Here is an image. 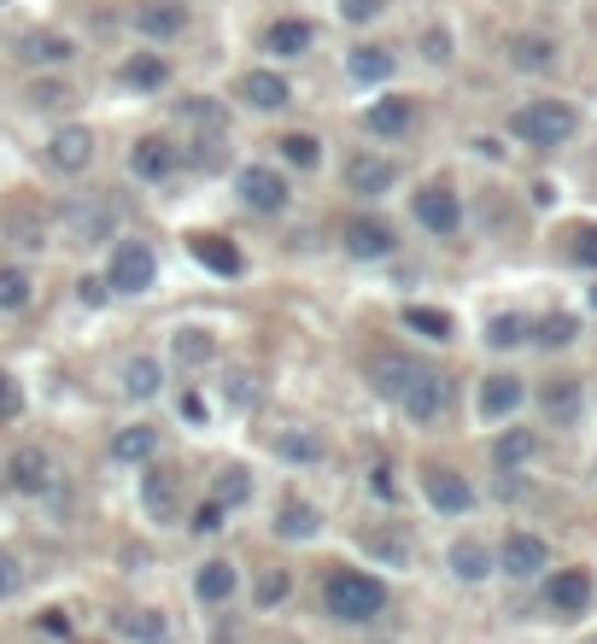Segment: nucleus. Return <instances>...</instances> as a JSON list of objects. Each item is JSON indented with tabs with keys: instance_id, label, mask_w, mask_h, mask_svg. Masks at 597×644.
I'll return each mask as SVG.
<instances>
[{
	"instance_id": "obj_1",
	"label": "nucleus",
	"mask_w": 597,
	"mask_h": 644,
	"mask_svg": "<svg viewBox=\"0 0 597 644\" xmlns=\"http://www.w3.org/2000/svg\"><path fill=\"white\" fill-rule=\"evenodd\" d=\"M322 609H329L334 621H346V626H364L387 609V586L364 568H334L329 580H322Z\"/></svg>"
},
{
	"instance_id": "obj_2",
	"label": "nucleus",
	"mask_w": 597,
	"mask_h": 644,
	"mask_svg": "<svg viewBox=\"0 0 597 644\" xmlns=\"http://www.w3.org/2000/svg\"><path fill=\"white\" fill-rule=\"evenodd\" d=\"M574 129H579V117H574L569 100H527V106L509 112V135H516L521 147H539V152L562 147Z\"/></svg>"
},
{
	"instance_id": "obj_3",
	"label": "nucleus",
	"mask_w": 597,
	"mask_h": 644,
	"mask_svg": "<svg viewBox=\"0 0 597 644\" xmlns=\"http://www.w3.org/2000/svg\"><path fill=\"white\" fill-rule=\"evenodd\" d=\"M59 229H65V241H77V246H100V241H112V229H117V206L106 194H77L59 206Z\"/></svg>"
},
{
	"instance_id": "obj_4",
	"label": "nucleus",
	"mask_w": 597,
	"mask_h": 644,
	"mask_svg": "<svg viewBox=\"0 0 597 644\" xmlns=\"http://www.w3.org/2000/svg\"><path fill=\"white\" fill-rule=\"evenodd\" d=\"M47 234H54V217L36 194H12L7 206H0V241L19 246V252H42Z\"/></svg>"
},
{
	"instance_id": "obj_5",
	"label": "nucleus",
	"mask_w": 597,
	"mask_h": 644,
	"mask_svg": "<svg viewBox=\"0 0 597 644\" xmlns=\"http://www.w3.org/2000/svg\"><path fill=\"white\" fill-rule=\"evenodd\" d=\"M176 124L194 135V147H199V159H217V147L229 141V112H223V100H211V94H187L182 106H176Z\"/></svg>"
},
{
	"instance_id": "obj_6",
	"label": "nucleus",
	"mask_w": 597,
	"mask_h": 644,
	"mask_svg": "<svg viewBox=\"0 0 597 644\" xmlns=\"http://www.w3.org/2000/svg\"><path fill=\"white\" fill-rule=\"evenodd\" d=\"M152 276H159V258H152L147 241H117V246H112L106 294H147Z\"/></svg>"
},
{
	"instance_id": "obj_7",
	"label": "nucleus",
	"mask_w": 597,
	"mask_h": 644,
	"mask_svg": "<svg viewBox=\"0 0 597 644\" xmlns=\"http://www.w3.org/2000/svg\"><path fill=\"white\" fill-rule=\"evenodd\" d=\"M141 504H147V516L159 521V528H176V521H182V469L152 463V457H147V469H141Z\"/></svg>"
},
{
	"instance_id": "obj_8",
	"label": "nucleus",
	"mask_w": 597,
	"mask_h": 644,
	"mask_svg": "<svg viewBox=\"0 0 597 644\" xmlns=\"http://www.w3.org/2000/svg\"><path fill=\"white\" fill-rule=\"evenodd\" d=\"M234 194H241L246 211H259V217H276V211H287V199H294V188H287V176L276 171V164H246V171L234 176Z\"/></svg>"
},
{
	"instance_id": "obj_9",
	"label": "nucleus",
	"mask_w": 597,
	"mask_h": 644,
	"mask_svg": "<svg viewBox=\"0 0 597 644\" xmlns=\"http://www.w3.org/2000/svg\"><path fill=\"white\" fill-rule=\"evenodd\" d=\"M416 223L428 234H457L463 229V199H457V188H446V182H428V188H416Z\"/></svg>"
},
{
	"instance_id": "obj_10",
	"label": "nucleus",
	"mask_w": 597,
	"mask_h": 644,
	"mask_svg": "<svg viewBox=\"0 0 597 644\" xmlns=\"http://www.w3.org/2000/svg\"><path fill=\"white\" fill-rule=\"evenodd\" d=\"M399 411L411 416V422H439V416L451 411V376H439V369H422V376L404 387Z\"/></svg>"
},
{
	"instance_id": "obj_11",
	"label": "nucleus",
	"mask_w": 597,
	"mask_h": 644,
	"mask_svg": "<svg viewBox=\"0 0 597 644\" xmlns=\"http://www.w3.org/2000/svg\"><path fill=\"white\" fill-rule=\"evenodd\" d=\"M422 493H428V504H434L439 516H469L474 510V486L457 469H446V463L422 469Z\"/></svg>"
},
{
	"instance_id": "obj_12",
	"label": "nucleus",
	"mask_w": 597,
	"mask_h": 644,
	"mask_svg": "<svg viewBox=\"0 0 597 644\" xmlns=\"http://www.w3.org/2000/svg\"><path fill=\"white\" fill-rule=\"evenodd\" d=\"M7 486L19 498H42L47 486H54V457H47L42 446H19L7 457Z\"/></svg>"
},
{
	"instance_id": "obj_13",
	"label": "nucleus",
	"mask_w": 597,
	"mask_h": 644,
	"mask_svg": "<svg viewBox=\"0 0 597 644\" xmlns=\"http://www.w3.org/2000/svg\"><path fill=\"white\" fill-rule=\"evenodd\" d=\"M364 376H369V387H375L381 399L399 404V399H404V387H411V381L422 376V364L411 358V352H392V346H387V352H375V358H369Z\"/></svg>"
},
{
	"instance_id": "obj_14",
	"label": "nucleus",
	"mask_w": 597,
	"mask_h": 644,
	"mask_svg": "<svg viewBox=\"0 0 597 644\" xmlns=\"http://www.w3.org/2000/svg\"><path fill=\"white\" fill-rule=\"evenodd\" d=\"M269 451H276L282 463L317 469L322 457H329V439H322V428H305V422H287V428H276V434H269Z\"/></svg>"
},
{
	"instance_id": "obj_15",
	"label": "nucleus",
	"mask_w": 597,
	"mask_h": 644,
	"mask_svg": "<svg viewBox=\"0 0 597 644\" xmlns=\"http://www.w3.org/2000/svg\"><path fill=\"white\" fill-rule=\"evenodd\" d=\"M129 24L141 30L147 42H170V36H182V30H187V7H182V0H135Z\"/></svg>"
},
{
	"instance_id": "obj_16",
	"label": "nucleus",
	"mask_w": 597,
	"mask_h": 644,
	"mask_svg": "<svg viewBox=\"0 0 597 644\" xmlns=\"http://www.w3.org/2000/svg\"><path fill=\"white\" fill-rule=\"evenodd\" d=\"M357 545H364L381 568H411L416 563V539L404 528H392V521H375V528L357 533Z\"/></svg>"
},
{
	"instance_id": "obj_17",
	"label": "nucleus",
	"mask_w": 597,
	"mask_h": 644,
	"mask_svg": "<svg viewBox=\"0 0 597 644\" xmlns=\"http://www.w3.org/2000/svg\"><path fill=\"white\" fill-rule=\"evenodd\" d=\"M364 129L381 135V141H399V135H411V129H416V100H411V94L369 100V106H364Z\"/></svg>"
},
{
	"instance_id": "obj_18",
	"label": "nucleus",
	"mask_w": 597,
	"mask_h": 644,
	"mask_svg": "<svg viewBox=\"0 0 597 644\" xmlns=\"http://www.w3.org/2000/svg\"><path fill=\"white\" fill-rule=\"evenodd\" d=\"M498 568L509 580H533L539 568H551V545H544L539 533H509L504 551H498Z\"/></svg>"
},
{
	"instance_id": "obj_19",
	"label": "nucleus",
	"mask_w": 597,
	"mask_h": 644,
	"mask_svg": "<svg viewBox=\"0 0 597 644\" xmlns=\"http://www.w3.org/2000/svg\"><path fill=\"white\" fill-rule=\"evenodd\" d=\"M592 574L586 568H556L551 580H544V603L556 609V616H586L592 609Z\"/></svg>"
},
{
	"instance_id": "obj_20",
	"label": "nucleus",
	"mask_w": 597,
	"mask_h": 644,
	"mask_svg": "<svg viewBox=\"0 0 597 644\" xmlns=\"http://www.w3.org/2000/svg\"><path fill=\"white\" fill-rule=\"evenodd\" d=\"M47 164L54 171H65V176H82L94 164V135L82 129V124H65L54 141H47Z\"/></svg>"
},
{
	"instance_id": "obj_21",
	"label": "nucleus",
	"mask_w": 597,
	"mask_h": 644,
	"mask_svg": "<svg viewBox=\"0 0 597 644\" xmlns=\"http://www.w3.org/2000/svg\"><path fill=\"white\" fill-rule=\"evenodd\" d=\"M176 164H182V147L164 141V135H141V141L129 147V171L141 176V182H164Z\"/></svg>"
},
{
	"instance_id": "obj_22",
	"label": "nucleus",
	"mask_w": 597,
	"mask_h": 644,
	"mask_svg": "<svg viewBox=\"0 0 597 644\" xmlns=\"http://www.w3.org/2000/svg\"><path fill=\"white\" fill-rule=\"evenodd\" d=\"M521 399H527L521 376H486L481 393H474V411H481V422H509L521 411Z\"/></svg>"
},
{
	"instance_id": "obj_23",
	"label": "nucleus",
	"mask_w": 597,
	"mask_h": 644,
	"mask_svg": "<svg viewBox=\"0 0 597 644\" xmlns=\"http://www.w3.org/2000/svg\"><path fill=\"white\" fill-rule=\"evenodd\" d=\"M392 182H399V164L381 159V152H357V159H346V188L352 194L375 199V194H387Z\"/></svg>"
},
{
	"instance_id": "obj_24",
	"label": "nucleus",
	"mask_w": 597,
	"mask_h": 644,
	"mask_svg": "<svg viewBox=\"0 0 597 644\" xmlns=\"http://www.w3.org/2000/svg\"><path fill=\"white\" fill-rule=\"evenodd\" d=\"M392 246H399V234H392V223H381V217H352L346 223V252L352 258H387Z\"/></svg>"
},
{
	"instance_id": "obj_25",
	"label": "nucleus",
	"mask_w": 597,
	"mask_h": 644,
	"mask_svg": "<svg viewBox=\"0 0 597 644\" xmlns=\"http://www.w3.org/2000/svg\"><path fill=\"white\" fill-rule=\"evenodd\" d=\"M187 252H194V258L206 264L211 276H241V269H246L241 246L223 241V234H187Z\"/></svg>"
},
{
	"instance_id": "obj_26",
	"label": "nucleus",
	"mask_w": 597,
	"mask_h": 644,
	"mask_svg": "<svg viewBox=\"0 0 597 644\" xmlns=\"http://www.w3.org/2000/svg\"><path fill=\"white\" fill-rule=\"evenodd\" d=\"M241 100L252 112H282L287 100H294V89H287V77H276V71H246L241 77Z\"/></svg>"
},
{
	"instance_id": "obj_27",
	"label": "nucleus",
	"mask_w": 597,
	"mask_h": 644,
	"mask_svg": "<svg viewBox=\"0 0 597 644\" xmlns=\"http://www.w3.org/2000/svg\"><path fill=\"white\" fill-rule=\"evenodd\" d=\"M311 42H317V30L305 24V19H276V24L264 30V54H276V59L311 54Z\"/></svg>"
},
{
	"instance_id": "obj_28",
	"label": "nucleus",
	"mask_w": 597,
	"mask_h": 644,
	"mask_svg": "<svg viewBox=\"0 0 597 644\" xmlns=\"http://www.w3.org/2000/svg\"><path fill=\"white\" fill-rule=\"evenodd\" d=\"M77 54L71 36H59V30H30V36H19V59L24 65H65Z\"/></svg>"
},
{
	"instance_id": "obj_29",
	"label": "nucleus",
	"mask_w": 597,
	"mask_h": 644,
	"mask_svg": "<svg viewBox=\"0 0 597 644\" xmlns=\"http://www.w3.org/2000/svg\"><path fill=\"white\" fill-rule=\"evenodd\" d=\"M234 586H241V574H234L229 556H211V563H199V574H194L199 603H229V598H234Z\"/></svg>"
},
{
	"instance_id": "obj_30",
	"label": "nucleus",
	"mask_w": 597,
	"mask_h": 644,
	"mask_svg": "<svg viewBox=\"0 0 597 644\" xmlns=\"http://www.w3.org/2000/svg\"><path fill=\"white\" fill-rule=\"evenodd\" d=\"M276 533H282V539H294V545H305V539H317V533H322V510H317V504H305V498H282V510H276Z\"/></svg>"
},
{
	"instance_id": "obj_31",
	"label": "nucleus",
	"mask_w": 597,
	"mask_h": 644,
	"mask_svg": "<svg viewBox=\"0 0 597 644\" xmlns=\"http://www.w3.org/2000/svg\"><path fill=\"white\" fill-rule=\"evenodd\" d=\"M124 89H135V94H159L164 82H170V65L159 59V54H135V59H124Z\"/></svg>"
},
{
	"instance_id": "obj_32",
	"label": "nucleus",
	"mask_w": 597,
	"mask_h": 644,
	"mask_svg": "<svg viewBox=\"0 0 597 644\" xmlns=\"http://www.w3.org/2000/svg\"><path fill=\"white\" fill-rule=\"evenodd\" d=\"M152 451H159V428H152V422H129V428H117V439H112L117 463H147Z\"/></svg>"
},
{
	"instance_id": "obj_33",
	"label": "nucleus",
	"mask_w": 597,
	"mask_h": 644,
	"mask_svg": "<svg viewBox=\"0 0 597 644\" xmlns=\"http://www.w3.org/2000/svg\"><path fill=\"white\" fill-rule=\"evenodd\" d=\"M539 404H544V416H551L556 428H569V422L579 416V381H574V376H556V381H544Z\"/></svg>"
},
{
	"instance_id": "obj_34",
	"label": "nucleus",
	"mask_w": 597,
	"mask_h": 644,
	"mask_svg": "<svg viewBox=\"0 0 597 644\" xmlns=\"http://www.w3.org/2000/svg\"><path fill=\"white\" fill-rule=\"evenodd\" d=\"M117 633L129 644H170V621L159 609H129V616H117Z\"/></svg>"
},
{
	"instance_id": "obj_35",
	"label": "nucleus",
	"mask_w": 597,
	"mask_h": 644,
	"mask_svg": "<svg viewBox=\"0 0 597 644\" xmlns=\"http://www.w3.org/2000/svg\"><path fill=\"white\" fill-rule=\"evenodd\" d=\"M533 451H539L533 428H509V434H498V446H492V463H498L504 474H516L521 463H533Z\"/></svg>"
},
{
	"instance_id": "obj_36",
	"label": "nucleus",
	"mask_w": 597,
	"mask_h": 644,
	"mask_svg": "<svg viewBox=\"0 0 597 644\" xmlns=\"http://www.w3.org/2000/svg\"><path fill=\"white\" fill-rule=\"evenodd\" d=\"M392 65H399V59H392L387 47H352V54H346V77L352 82H387Z\"/></svg>"
},
{
	"instance_id": "obj_37",
	"label": "nucleus",
	"mask_w": 597,
	"mask_h": 644,
	"mask_svg": "<svg viewBox=\"0 0 597 644\" xmlns=\"http://www.w3.org/2000/svg\"><path fill=\"white\" fill-rule=\"evenodd\" d=\"M492 568H498V563H492V551L481 545V539H457V545H451V574H457V580H486Z\"/></svg>"
},
{
	"instance_id": "obj_38",
	"label": "nucleus",
	"mask_w": 597,
	"mask_h": 644,
	"mask_svg": "<svg viewBox=\"0 0 597 644\" xmlns=\"http://www.w3.org/2000/svg\"><path fill=\"white\" fill-rule=\"evenodd\" d=\"M509 65H516V71H551V65H556V42L551 36H516V42H509Z\"/></svg>"
},
{
	"instance_id": "obj_39",
	"label": "nucleus",
	"mask_w": 597,
	"mask_h": 644,
	"mask_svg": "<svg viewBox=\"0 0 597 644\" xmlns=\"http://www.w3.org/2000/svg\"><path fill=\"white\" fill-rule=\"evenodd\" d=\"M276 152H282V164H294V171H317V164H322V141H317V135H305V129L282 135Z\"/></svg>"
},
{
	"instance_id": "obj_40",
	"label": "nucleus",
	"mask_w": 597,
	"mask_h": 644,
	"mask_svg": "<svg viewBox=\"0 0 597 644\" xmlns=\"http://www.w3.org/2000/svg\"><path fill=\"white\" fill-rule=\"evenodd\" d=\"M170 352H176L182 369H194V364H211V358H217V341H211L206 329H182L176 341H170Z\"/></svg>"
},
{
	"instance_id": "obj_41",
	"label": "nucleus",
	"mask_w": 597,
	"mask_h": 644,
	"mask_svg": "<svg viewBox=\"0 0 597 644\" xmlns=\"http://www.w3.org/2000/svg\"><path fill=\"white\" fill-rule=\"evenodd\" d=\"M30 294H36L30 269H19V264H0V311H24Z\"/></svg>"
},
{
	"instance_id": "obj_42",
	"label": "nucleus",
	"mask_w": 597,
	"mask_h": 644,
	"mask_svg": "<svg viewBox=\"0 0 597 644\" xmlns=\"http://www.w3.org/2000/svg\"><path fill=\"white\" fill-rule=\"evenodd\" d=\"M404 329L428 334V341H451V317L434 311V304H404Z\"/></svg>"
},
{
	"instance_id": "obj_43",
	"label": "nucleus",
	"mask_w": 597,
	"mask_h": 644,
	"mask_svg": "<svg viewBox=\"0 0 597 644\" xmlns=\"http://www.w3.org/2000/svg\"><path fill=\"white\" fill-rule=\"evenodd\" d=\"M574 334H579V322H574L569 311H556V317H544L539 329H533V341H539L544 352H562V346H574Z\"/></svg>"
},
{
	"instance_id": "obj_44",
	"label": "nucleus",
	"mask_w": 597,
	"mask_h": 644,
	"mask_svg": "<svg viewBox=\"0 0 597 644\" xmlns=\"http://www.w3.org/2000/svg\"><path fill=\"white\" fill-rule=\"evenodd\" d=\"M124 393L129 399H152V393H159V364H152V358H129L124 364Z\"/></svg>"
},
{
	"instance_id": "obj_45",
	"label": "nucleus",
	"mask_w": 597,
	"mask_h": 644,
	"mask_svg": "<svg viewBox=\"0 0 597 644\" xmlns=\"http://www.w3.org/2000/svg\"><path fill=\"white\" fill-rule=\"evenodd\" d=\"M521 341H527V317L509 311V317H492L486 322V346L492 352H509V346H521Z\"/></svg>"
},
{
	"instance_id": "obj_46",
	"label": "nucleus",
	"mask_w": 597,
	"mask_h": 644,
	"mask_svg": "<svg viewBox=\"0 0 597 644\" xmlns=\"http://www.w3.org/2000/svg\"><path fill=\"white\" fill-rule=\"evenodd\" d=\"M223 510H234V504H246L252 498V474L246 469H223V481H217V493H211Z\"/></svg>"
},
{
	"instance_id": "obj_47",
	"label": "nucleus",
	"mask_w": 597,
	"mask_h": 644,
	"mask_svg": "<svg viewBox=\"0 0 597 644\" xmlns=\"http://www.w3.org/2000/svg\"><path fill=\"white\" fill-rule=\"evenodd\" d=\"M569 258L579 269H597V223H574L569 229Z\"/></svg>"
},
{
	"instance_id": "obj_48",
	"label": "nucleus",
	"mask_w": 597,
	"mask_h": 644,
	"mask_svg": "<svg viewBox=\"0 0 597 644\" xmlns=\"http://www.w3.org/2000/svg\"><path fill=\"white\" fill-rule=\"evenodd\" d=\"M30 106L36 112H59V106H71V89H65V82H30Z\"/></svg>"
},
{
	"instance_id": "obj_49",
	"label": "nucleus",
	"mask_w": 597,
	"mask_h": 644,
	"mask_svg": "<svg viewBox=\"0 0 597 644\" xmlns=\"http://www.w3.org/2000/svg\"><path fill=\"white\" fill-rule=\"evenodd\" d=\"M19 416H24V387H19V376L0 369V422H19Z\"/></svg>"
},
{
	"instance_id": "obj_50",
	"label": "nucleus",
	"mask_w": 597,
	"mask_h": 644,
	"mask_svg": "<svg viewBox=\"0 0 597 644\" xmlns=\"http://www.w3.org/2000/svg\"><path fill=\"white\" fill-rule=\"evenodd\" d=\"M287 591H294V580H287V568H269L264 580H259V609H276Z\"/></svg>"
},
{
	"instance_id": "obj_51",
	"label": "nucleus",
	"mask_w": 597,
	"mask_h": 644,
	"mask_svg": "<svg viewBox=\"0 0 597 644\" xmlns=\"http://www.w3.org/2000/svg\"><path fill=\"white\" fill-rule=\"evenodd\" d=\"M387 12V0H340V19L346 24H369V19H381Z\"/></svg>"
},
{
	"instance_id": "obj_52",
	"label": "nucleus",
	"mask_w": 597,
	"mask_h": 644,
	"mask_svg": "<svg viewBox=\"0 0 597 644\" xmlns=\"http://www.w3.org/2000/svg\"><path fill=\"white\" fill-rule=\"evenodd\" d=\"M19 591H24V568H19V556L0 551V598H19Z\"/></svg>"
},
{
	"instance_id": "obj_53",
	"label": "nucleus",
	"mask_w": 597,
	"mask_h": 644,
	"mask_svg": "<svg viewBox=\"0 0 597 644\" xmlns=\"http://www.w3.org/2000/svg\"><path fill=\"white\" fill-rule=\"evenodd\" d=\"M223 516H229V510L211 498V504H199V510H194V528H199V533H217V528H223Z\"/></svg>"
},
{
	"instance_id": "obj_54",
	"label": "nucleus",
	"mask_w": 597,
	"mask_h": 644,
	"mask_svg": "<svg viewBox=\"0 0 597 644\" xmlns=\"http://www.w3.org/2000/svg\"><path fill=\"white\" fill-rule=\"evenodd\" d=\"M422 47H428V59H434V65H446V59H451V36H446V30H428V42H422Z\"/></svg>"
},
{
	"instance_id": "obj_55",
	"label": "nucleus",
	"mask_w": 597,
	"mask_h": 644,
	"mask_svg": "<svg viewBox=\"0 0 597 644\" xmlns=\"http://www.w3.org/2000/svg\"><path fill=\"white\" fill-rule=\"evenodd\" d=\"M77 299H82V304H106V281H100V276H82V281H77Z\"/></svg>"
},
{
	"instance_id": "obj_56",
	"label": "nucleus",
	"mask_w": 597,
	"mask_h": 644,
	"mask_svg": "<svg viewBox=\"0 0 597 644\" xmlns=\"http://www.w3.org/2000/svg\"><path fill=\"white\" fill-rule=\"evenodd\" d=\"M42 633H54V639H65V633H71V621H65V609H47V616H42Z\"/></svg>"
},
{
	"instance_id": "obj_57",
	"label": "nucleus",
	"mask_w": 597,
	"mask_h": 644,
	"mask_svg": "<svg viewBox=\"0 0 597 644\" xmlns=\"http://www.w3.org/2000/svg\"><path fill=\"white\" fill-rule=\"evenodd\" d=\"M229 381H234L229 399H234V404H252V376H229Z\"/></svg>"
},
{
	"instance_id": "obj_58",
	"label": "nucleus",
	"mask_w": 597,
	"mask_h": 644,
	"mask_svg": "<svg viewBox=\"0 0 597 644\" xmlns=\"http://www.w3.org/2000/svg\"><path fill=\"white\" fill-rule=\"evenodd\" d=\"M375 493H381V498H399V486H392V469H387V463L375 469Z\"/></svg>"
},
{
	"instance_id": "obj_59",
	"label": "nucleus",
	"mask_w": 597,
	"mask_h": 644,
	"mask_svg": "<svg viewBox=\"0 0 597 644\" xmlns=\"http://www.w3.org/2000/svg\"><path fill=\"white\" fill-rule=\"evenodd\" d=\"M182 416H187V422H206V404H199V393L182 399Z\"/></svg>"
},
{
	"instance_id": "obj_60",
	"label": "nucleus",
	"mask_w": 597,
	"mask_h": 644,
	"mask_svg": "<svg viewBox=\"0 0 597 644\" xmlns=\"http://www.w3.org/2000/svg\"><path fill=\"white\" fill-rule=\"evenodd\" d=\"M592 644H597V639H592Z\"/></svg>"
}]
</instances>
